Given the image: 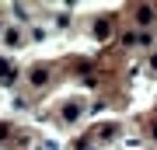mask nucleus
<instances>
[{
  "instance_id": "nucleus-1",
  "label": "nucleus",
  "mask_w": 157,
  "mask_h": 150,
  "mask_svg": "<svg viewBox=\"0 0 157 150\" xmlns=\"http://www.w3.org/2000/svg\"><path fill=\"white\" fill-rule=\"evenodd\" d=\"M157 11H154V7H140V11H136V17H140V21L147 25V21H150V17H154Z\"/></svg>"
}]
</instances>
